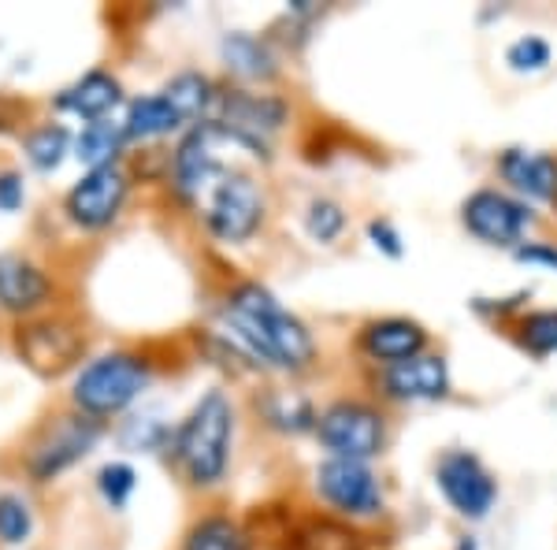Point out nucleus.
Returning <instances> with one entry per match:
<instances>
[{"label":"nucleus","instance_id":"1","mask_svg":"<svg viewBox=\"0 0 557 550\" xmlns=\"http://www.w3.org/2000/svg\"><path fill=\"white\" fill-rule=\"evenodd\" d=\"M220 335L257 372L305 376L320 365V342L298 313L286 309L260 279H242L220 309Z\"/></svg>","mask_w":557,"mask_h":550},{"label":"nucleus","instance_id":"2","mask_svg":"<svg viewBox=\"0 0 557 550\" xmlns=\"http://www.w3.org/2000/svg\"><path fill=\"white\" fill-rule=\"evenodd\" d=\"M238 436V405L223 387H209L172 436V457L190 487H220L231 473Z\"/></svg>","mask_w":557,"mask_h":550},{"label":"nucleus","instance_id":"3","mask_svg":"<svg viewBox=\"0 0 557 550\" xmlns=\"http://www.w3.org/2000/svg\"><path fill=\"white\" fill-rule=\"evenodd\" d=\"M394 420L391 410L372 394H338L320 405L317 443L323 457H349V462H380L391 450Z\"/></svg>","mask_w":557,"mask_h":550},{"label":"nucleus","instance_id":"4","mask_svg":"<svg viewBox=\"0 0 557 550\" xmlns=\"http://www.w3.org/2000/svg\"><path fill=\"white\" fill-rule=\"evenodd\" d=\"M312 491L320 506H327L335 517L349 525H372L383 521L391 510L386 476L375 462H349V457H323L312 468Z\"/></svg>","mask_w":557,"mask_h":550},{"label":"nucleus","instance_id":"5","mask_svg":"<svg viewBox=\"0 0 557 550\" xmlns=\"http://www.w3.org/2000/svg\"><path fill=\"white\" fill-rule=\"evenodd\" d=\"M539 209L528 201H520L517 194L502 191L498 183H480L457 205V223L472 242L487 249H502L513 254L520 242H528L539 228Z\"/></svg>","mask_w":557,"mask_h":550},{"label":"nucleus","instance_id":"6","mask_svg":"<svg viewBox=\"0 0 557 550\" xmlns=\"http://www.w3.org/2000/svg\"><path fill=\"white\" fill-rule=\"evenodd\" d=\"M149 383H152L149 360L134 354V350H115V354L89 360L83 372H78L71 399L83 410V417L108 420V417H120L123 410H131L146 394Z\"/></svg>","mask_w":557,"mask_h":550},{"label":"nucleus","instance_id":"7","mask_svg":"<svg viewBox=\"0 0 557 550\" xmlns=\"http://www.w3.org/2000/svg\"><path fill=\"white\" fill-rule=\"evenodd\" d=\"M431 484L446 510L465 525H483L502 499V484L494 468L469 447H446L431 462Z\"/></svg>","mask_w":557,"mask_h":550},{"label":"nucleus","instance_id":"8","mask_svg":"<svg viewBox=\"0 0 557 550\" xmlns=\"http://www.w3.org/2000/svg\"><path fill=\"white\" fill-rule=\"evenodd\" d=\"M268 220V194L257 175L231 168L212 194L201 201V223L223 246H246L253 242Z\"/></svg>","mask_w":557,"mask_h":550},{"label":"nucleus","instance_id":"9","mask_svg":"<svg viewBox=\"0 0 557 550\" xmlns=\"http://www.w3.org/2000/svg\"><path fill=\"white\" fill-rule=\"evenodd\" d=\"M368 394L386 410H412V405H443L454 399V365L438 346L428 354L401 360V365L368 372Z\"/></svg>","mask_w":557,"mask_h":550},{"label":"nucleus","instance_id":"10","mask_svg":"<svg viewBox=\"0 0 557 550\" xmlns=\"http://www.w3.org/2000/svg\"><path fill=\"white\" fill-rule=\"evenodd\" d=\"M223 149H235L231 138L223 134L220 123H197L178 138L172 152V164H168V179H172V191L183 205H201L212 194V186L220 183L231 171L223 160Z\"/></svg>","mask_w":557,"mask_h":550},{"label":"nucleus","instance_id":"11","mask_svg":"<svg viewBox=\"0 0 557 550\" xmlns=\"http://www.w3.org/2000/svg\"><path fill=\"white\" fill-rule=\"evenodd\" d=\"M435 346V335L424 320L406 317V313H383V317H368L357 323L354 331V354L361 357L368 372H380V368L401 365L412 360Z\"/></svg>","mask_w":557,"mask_h":550},{"label":"nucleus","instance_id":"12","mask_svg":"<svg viewBox=\"0 0 557 550\" xmlns=\"http://www.w3.org/2000/svg\"><path fill=\"white\" fill-rule=\"evenodd\" d=\"M491 171L502 191L517 194L520 201L535 205L539 212L557 205V149H539V146H524V142H513V146L494 149Z\"/></svg>","mask_w":557,"mask_h":550},{"label":"nucleus","instance_id":"13","mask_svg":"<svg viewBox=\"0 0 557 550\" xmlns=\"http://www.w3.org/2000/svg\"><path fill=\"white\" fill-rule=\"evenodd\" d=\"M131 194V179L120 164L86 171L83 183L67 194V216L86 231H104L120 220Z\"/></svg>","mask_w":557,"mask_h":550},{"label":"nucleus","instance_id":"14","mask_svg":"<svg viewBox=\"0 0 557 550\" xmlns=\"http://www.w3.org/2000/svg\"><path fill=\"white\" fill-rule=\"evenodd\" d=\"M97 439H101V420L60 417V420H52V428L34 443L30 457H26V468L34 473V480H49V476L75 465L78 457H86Z\"/></svg>","mask_w":557,"mask_h":550},{"label":"nucleus","instance_id":"15","mask_svg":"<svg viewBox=\"0 0 557 550\" xmlns=\"http://www.w3.org/2000/svg\"><path fill=\"white\" fill-rule=\"evenodd\" d=\"M86 339L75 323L67 320H38L20 328V354L34 372L60 376L83 357Z\"/></svg>","mask_w":557,"mask_h":550},{"label":"nucleus","instance_id":"16","mask_svg":"<svg viewBox=\"0 0 557 550\" xmlns=\"http://www.w3.org/2000/svg\"><path fill=\"white\" fill-rule=\"evenodd\" d=\"M220 64L231 78L249 89V86H272L283 75V60L272 38L253 30H227L220 38Z\"/></svg>","mask_w":557,"mask_h":550},{"label":"nucleus","instance_id":"17","mask_svg":"<svg viewBox=\"0 0 557 550\" xmlns=\"http://www.w3.org/2000/svg\"><path fill=\"white\" fill-rule=\"evenodd\" d=\"M57 105L71 115H83L86 123H97V120H108V115L123 105V86H120V78L108 75V71H89V75H83L75 86H67L64 94L57 97Z\"/></svg>","mask_w":557,"mask_h":550},{"label":"nucleus","instance_id":"18","mask_svg":"<svg viewBox=\"0 0 557 550\" xmlns=\"http://www.w3.org/2000/svg\"><path fill=\"white\" fill-rule=\"evenodd\" d=\"M168 97V105L183 115L186 127H197V123H209L215 112V101H220V86H215L212 75L205 71H178V75L168 78V86L160 89Z\"/></svg>","mask_w":557,"mask_h":550},{"label":"nucleus","instance_id":"19","mask_svg":"<svg viewBox=\"0 0 557 550\" xmlns=\"http://www.w3.org/2000/svg\"><path fill=\"white\" fill-rule=\"evenodd\" d=\"M260 420L278 436H317L320 405L298 391H264L257 402Z\"/></svg>","mask_w":557,"mask_h":550},{"label":"nucleus","instance_id":"20","mask_svg":"<svg viewBox=\"0 0 557 550\" xmlns=\"http://www.w3.org/2000/svg\"><path fill=\"white\" fill-rule=\"evenodd\" d=\"M49 297V279L30 260L4 254L0 257V305L8 313H30Z\"/></svg>","mask_w":557,"mask_h":550},{"label":"nucleus","instance_id":"21","mask_svg":"<svg viewBox=\"0 0 557 550\" xmlns=\"http://www.w3.org/2000/svg\"><path fill=\"white\" fill-rule=\"evenodd\" d=\"M178 131H190L183 123V115L168 105L164 94H149V97H138L131 101L127 108V120H123V134L127 142H157V138H172Z\"/></svg>","mask_w":557,"mask_h":550},{"label":"nucleus","instance_id":"22","mask_svg":"<svg viewBox=\"0 0 557 550\" xmlns=\"http://www.w3.org/2000/svg\"><path fill=\"white\" fill-rule=\"evenodd\" d=\"M509 342L532 360L557 357V305H532L509 323Z\"/></svg>","mask_w":557,"mask_h":550},{"label":"nucleus","instance_id":"23","mask_svg":"<svg viewBox=\"0 0 557 550\" xmlns=\"http://www.w3.org/2000/svg\"><path fill=\"white\" fill-rule=\"evenodd\" d=\"M183 550H253V539L231 513H205L186 531Z\"/></svg>","mask_w":557,"mask_h":550},{"label":"nucleus","instance_id":"24","mask_svg":"<svg viewBox=\"0 0 557 550\" xmlns=\"http://www.w3.org/2000/svg\"><path fill=\"white\" fill-rule=\"evenodd\" d=\"M127 146V134H123V123L115 120H97L86 123L83 134L75 138V157L83 160L89 171L97 168H112L120 164V152Z\"/></svg>","mask_w":557,"mask_h":550},{"label":"nucleus","instance_id":"25","mask_svg":"<svg viewBox=\"0 0 557 550\" xmlns=\"http://www.w3.org/2000/svg\"><path fill=\"white\" fill-rule=\"evenodd\" d=\"M349 231V209L338 197L317 194L305 205V234H309L317 246H338Z\"/></svg>","mask_w":557,"mask_h":550},{"label":"nucleus","instance_id":"26","mask_svg":"<svg viewBox=\"0 0 557 550\" xmlns=\"http://www.w3.org/2000/svg\"><path fill=\"white\" fill-rule=\"evenodd\" d=\"M502 64H506L509 75L535 78L554 68V45L550 38H543V34H517V38L502 49Z\"/></svg>","mask_w":557,"mask_h":550},{"label":"nucleus","instance_id":"27","mask_svg":"<svg viewBox=\"0 0 557 550\" xmlns=\"http://www.w3.org/2000/svg\"><path fill=\"white\" fill-rule=\"evenodd\" d=\"M532 297H535L532 286H520L513 294H475V297H469V313L475 320L491 323V328L509 331V323H513L520 313L532 309V305H528Z\"/></svg>","mask_w":557,"mask_h":550},{"label":"nucleus","instance_id":"28","mask_svg":"<svg viewBox=\"0 0 557 550\" xmlns=\"http://www.w3.org/2000/svg\"><path fill=\"white\" fill-rule=\"evenodd\" d=\"M23 149H26V160L38 171H52L64 164V157L71 152V134L64 127H38L34 134H26Z\"/></svg>","mask_w":557,"mask_h":550},{"label":"nucleus","instance_id":"29","mask_svg":"<svg viewBox=\"0 0 557 550\" xmlns=\"http://www.w3.org/2000/svg\"><path fill=\"white\" fill-rule=\"evenodd\" d=\"M364 242L386 260H401V257H406V249H409L406 234H401L398 223H394L391 216H380V212L364 220Z\"/></svg>","mask_w":557,"mask_h":550},{"label":"nucleus","instance_id":"30","mask_svg":"<svg viewBox=\"0 0 557 550\" xmlns=\"http://www.w3.org/2000/svg\"><path fill=\"white\" fill-rule=\"evenodd\" d=\"M30 531H34L30 506H26L20 494H0V543L20 547L30 539Z\"/></svg>","mask_w":557,"mask_h":550},{"label":"nucleus","instance_id":"31","mask_svg":"<svg viewBox=\"0 0 557 550\" xmlns=\"http://www.w3.org/2000/svg\"><path fill=\"white\" fill-rule=\"evenodd\" d=\"M97 487H101L108 506L123 510L131 502L134 487H138V473H134L127 462H108L101 473H97Z\"/></svg>","mask_w":557,"mask_h":550},{"label":"nucleus","instance_id":"32","mask_svg":"<svg viewBox=\"0 0 557 550\" xmlns=\"http://www.w3.org/2000/svg\"><path fill=\"white\" fill-rule=\"evenodd\" d=\"M509 257H513L517 265H528V268H539V272L557 276V239H550V234H532V239L520 242Z\"/></svg>","mask_w":557,"mask_h":550},{"label":"nucleus","instance_id":"33","mask_svg":"<svg viewBox=\"0 0 557 550\" xmlns=\"http://www.w3.org/2000/svg\"><path fill=\"white\" fill-rule=\"evenodd\" d=\"M23 175L20 171H0V212H15L23 209Z\"/></svg>","mask_w":557,"mask_h":550},{"label":"nucleus","instance_id":"34","mask_svg":"<svg viewBox=\"0 0 557 550\" xmlns=\"http://www.w3.org/2000/svg\"><path fill=\"white\" fill-rule=\"evenodd\" d=\"M454 550H483L480 536H472V531H461V536L454 539Z\"/></svg>","mask_w":557,"mask_h":550},{"label":"nucleus","instance_id":"35","mask_svg":"<svg viewBox=\"0 0 557 550\" xmlns=\"http://www.w3.org/2000/svg\"><path fill=\"white\" fill-rule=\"evenodd\" d=\"M554 216H557V205H554Z\"/></svg>","mask_w":557,"mask_h":550}]
</instances>
